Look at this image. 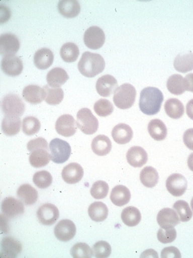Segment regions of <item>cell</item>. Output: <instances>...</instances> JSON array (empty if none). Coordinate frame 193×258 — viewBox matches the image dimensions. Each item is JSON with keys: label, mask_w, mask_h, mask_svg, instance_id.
I'll return each instance as SVG.
<instances>
[{"label": "cell", "mask_w": 193, "mask_h": 258, "mask_svg": "<svg viewBox=\"0 0 193 258\" xmlns=\"http://www.w3.org/2000/svg\"><path fill=\"white\" fill-rule=\"evenodd\" d=\"M76 125L84 134L92 135L98 130L99 121L89 109L84 108L76 114Z\"/></svg>", "instance_id": "obj_5"}, {"label": "cell", "mask_w": 193, "mask_h": 258, "mask_svg": "<svg viewBox=\"0 0 193 258\" xmlns=\"http://www.w3.org/2000/svg\"><path fill=\"white\" fill-rule=\"evenodd\" d=\"M83 39L84 44L90 49H100L105 43L106 35L102 28L93 26L84 32Z\"/></svg>", "instance_id": "obj_7"}, {"label": "cell", "mask_w": 193, "mask_h": 258, "mask_svg": "<svg viewBox=\"0 0 193 258\" xmlns=\"http://www.w3.org/2000/svg\"><path fill=\"white\" fill-rule=\"evenodd\" d=\"M183 141L187 148L193 151V128H189L183 135Z\"/></svg>", "instance_id": "obj_49"}, {"label": "cell", "mask_w": 193, "mask_h": 258, "mask_svg": "<svg viewBox=\"0 0 193 258\" xmlns=\"http://www.w3.org/2000/svg\"><path fill=\"white\" fill-rule=\"evenodd\" d=\"M136 90L132 84H124L114 93V102L118 108L126 110L131 108L136 101Z\"/></svg>", "instance_id": "obj_3"}, {"label": "cell", "mask_w": 193, "mask_h": 258, "mask_svg": "<svg viewBox=\"0 0 193 258\" xmlns=\"http://www.w3.org/2000/svg\"><path fill=\"white\" fill-rule=\"evenodd\" d=\"M33 182L38 188H47L52 184V175L46 170L37 171V172L34 173Z\"/></svg>", "instance_id": "obj_41"}, {"label": "cell", "mask_w": 193, "mask_h": 258, "mask_svg": "<svg viewBox=\"0 0 193 258\" xmlns=\"http://www.w3.org/2000/svg\"><path fill=\"white\" fill-rule=\"evenodd\" d=\"M51 159V155L45 149H37L32 151L29 157L30 165L35 168L46 166Z\"/></svg>", "instance_id": "obj_28"}, {"label": "cell", "mask_w": 193, "mask_h": 258, "mask_svg": "<svg viewBox=\"0 0 193 258\" xmlns=\"http://www.w3.org/2000/svg\"><path fill=\"white\" fill-rule=\"evenodd\" d=\"M22 244L15 238L6 237L2 240L0 251L1 257L16 258L22 253Z\"/></svg>", "instance_id": "obj_16"}, {"label": "cell", "mask_w": 193, "mask_h": 258, "mask_svg": "<svg viewBox=\"0 0 193 258\" xmlns=\"http://www.w3.org/2000/svg\"><path fill=\"white\" fill-rule=\"evenodd\" d=\"M17 196L26 206L34 205L38 199V191L28 183H24L18 187Z\"/></svg>", "instance_id": "obj_25"}, {"label": "cell", "mask_w": 193, "mask_h": 258, "mask_svg": "<svg viewBox=\"0 0 193 258\" xmlns=\"http://www.w3.org/2000/svg\"><path fill=\"white\" fill-rule=\"evenodd\" d=\"M24 206L22 201L14 197H7L2 203V212L8 219L19 217L24 213Z\"/></svg>", "instance_id": "obj_12"}, {"label": "cell", "mask_w": 193, "mask_h": 258, "mask_svg": "<svg viewBox=\"0 0 193 258\" xmlns=\"http://www.w3.org/2000/svg\"><path fill=\"white\" fill-rule=\"evenodd\" d=\"M164 96L158 88L148 87L140 93L139 106L144 114L152 116L160 112Z\"/></svg>", "instance_id": "obj_1"}, {"label": "cell", "mask_w": 193, "mask_h": 258, "mask_svg": "<svg viewBox=\"0 0 193 258\" xmlns=\"http://www.w3.org/2000/svg\"><path fill=\"white\" fill-rule=\"evenodd\" d=\"M44 90L46 92L45 101L49 105H57L62 102L64 98V92L60 88H53L45 86Z\"/></svg>", "instance_id": "obj_38"}, {"label": "cell", "mask_w": 193, "mask_h": 258, "mask_svg": "<svg viewBox=\"0 0 193 258\" xmlns=\"http://www.w3.org/2000/svg\"><path fill=\"white\" fill-rule=\"evenodd\" d=\"M177 233L174 227L164 229L160 228L157 233L158 241L162 243H170L176 239Z\"/></svg>", "instance_id": "obj_46"}, {"label": "cell", "mask_w": 193, "mask_h": 258, "mask_svg": "<svg viewBox=\"0 0 193 258\" xmlns=\"http://www.w3.org/2000/svg\"><path fill=\"white\" fill-rule=\"evenodd\" d=\"M190 206H191V208H192V209L193 211V198H192V200H191Z\"/></svg>", "instance_id": "obj_53"}, {"label": "cell", "mask_w": 193, "mask_h": 258, "mask_svg": "<svg viewBox=\"0 0 193 258\" xmlns=\"http://www.w3.org/2000/svg\"><path fill=\"white\" fill-rule=\"evenodd\" d=\"M109 185L104 181H96L90 188V195L94 199H104L108 196Z\"/></svg>", "instance_id": "obj_44"}, {"label": "cell", "mask_w": 193, "mask_h": 258, "mask_svg": "<svg viewBox=\"0 0 193 258\" xmlns=\"http://www.w3.org/2000/svg\"><path fill=\"white\" fill-rule=\"evenodd\" d=\"M76 231V226L70 220L60 221L54 229V235L59 241L66 242L73 239Z\"/></svg>", "instance_id": "obj_11"}, {"label": "cell", "mask_w": 193, "mask_h": 258, "mask_svg": "<svg viewBox=\"0 0 193 258\" xmlns=\"http://www.w3.org/2000/svg\"><path fill=\"white\" fill-rule=\"evenodd\" d=\"M108 208L102 202H94L88 209V216L92 221L102 222L108 218Z\"/></svg>", "instance_id": "obj_31"}, {"label": "cell", "mask_w": 193, "mask_h": 258, "mask_svg": "<svg viewBox=\"0 0 193 258\" xmlns=\"http://www.w3.org/2000/svg\"><path fill=\"white\" fill-rule=\"evenodd\" d=\"M20 46V40L15 34L5 33L0 36V53L2 56L15 55Z\"/></svg>", "instance_id": "obj_10"}, {"label": "cell", "mask_w": 193, "mask_h": 258, "mask_svg": "<svg viewBox=\"0 0 193 258\" xmlns=\"http://www.w3.org/2000/svg\"><path fill=\"white\" fill-rule=\"evenodd\" d=\"M58 10L64 18H73L79 14L80 5L76 0H62L58 4Z\"/></svg>", "instance_id": "obj_23"}, {"label": "cell", "mask_w": 193, "mask_h": 258, "mask_svg": "<svg viewBox=\"0 0 193 258\" xmlns=\"http://www.w3.org/2000/svg\"><path fill=\"white\" fill-rule=\"evenodd\" d=\"M187 163H188V168L190 169L191 171H193V153L189 155Z\"/></svg>", "instance_id": "obj_52"}, {"label": "cell", "mask_w": 193, "mask_h": 258, "mask_svg": "<svg viewBox=\"0 0 193 258\" xmlns=\"http://www.w3.org/2000/svg\"><path fill=\"white\" fill-rule=\"evenodd\" d=\"M22 126V121L20 117L6 116L2 123V132L7 136L12 137L20 132Z\"/></svg>", "instance_id": "obj_30"}, {"label": "cell", "mask_w": 193, "mask_h": 258, "mask_svg": "<svg viewBox=\"0 0 193 258\" xmlns=\"http://www.w3.org/2000/svg\"><path fill=\"white\" fill-rule=\"evenodd\" d=\"M127 161L129 164L134 167H141L148 161V154L142 147L134 146L131 147L126 154Z\"/></svg>", "instance_id": "obj_20"}, {"label": "cell", "mask_w": 193, "mask_h": 258, "mask_svg": "<svg viewBox=\"0 0 193 258\" xmlns=\"http://www.w3.org/2000/svg\"><path fill=\"white\" fill-rule=\"evenodd\" d=\"M188 185L186 177L180 173H173L166 179L167 190L174 197H179L185 193Z\"/></svg>", "instance_id": "obj_9"}, {"label": "cell", "mask_w": 193, "mask_h": 258, "mask_svg": "<svg viewBox=\"0 0 193 258\" xmlns=\"http://www.w3.org/2000/svg\"><path fill=\"white\" fill-rule=\"evenodd\" d=\"M70 255L74 258H90L93 255V251L87 244L78 243L70 249Z\"/></svg>", "instance_id": "obj_42"}, {"label": "cell", "mask_w": 193, "mask_h": 258, "mask_svg": "<svg viewBox=\"0 0 193 258\" xmlns=\"http://www.w3.org/2000/svg\"><path fill=\"white\" fill-rule=\"evenodd\" d=\"M110 199L112 203L118 207L127 205L131 199L130 189L123 185H116L112 189Z\"/></svg>", "instance_id": "obj_24"}, {"label": "cell", "mask_w": 193, "mask_h": 258, "mask_svg": "<svg viewBox=\"0 0 193 258\" xmlns=\"http://www.w3.org/2000/svg\"><path fill=\"white\" fill-rule=\"evenodd\" d=\"M36 215L40 223L43 225L50 226L57 221L60 214L58 208L55 205L46 203L40 206Z\"/></svg>", "instance_id": "obj_8"}, {"label": "cell", "mask_w": 193, "mask_h": 258, "mask_svg": "<svg viewBox=\"0 0 193 258\" xmlns=\"http://www.w3.org/2000/svg\"><path fill=\"white\" fill-rule=\"evenodd\" d=\"M25 104L18 95L10 94L4 96L2 101V109L7 116L20 117L25 111Z\"/></svg>", "instance_id": "obj_4"}, {"label": "cell", "mask_w": 193, "mask_h": 258, "mask_svg": "<svg viewBox=\"0 0 193 258\" xmlns=\"http://www.w3.org/2000/svg\"><path fill=\"white\" fill-rule=\"evenodd\" d=\"M92 251L93 255L96 258H106L111 255L112 247L108 242L100 241L92 246Z\"/></svg>", "instance_id": "obj_45"}, {"label": "cell", "mask_w": 193, "mask_h": 258, "mask_svg": "<svg viewBox=\"0 0 193 258\" xmlns=\"http://www.w3.org/2000/svg\"><path fill=\"white\" fill-rule=\"evenodd\" d=\"M40 127L41 124L40 120L36 117H26L22 122V131L28 136H32L39 132Z\"/></svg>", "instance_id": "obj_39"}, {"label": "cell", "mask_w": 193, "mask_h": 258, "mask_svg": "<svg viewBox=\"0 0 193 258\" xmlns=\"http://www.w3.org/2000/svg\"><path fill=\"white\" fill-rule=\"evenodd\" d=\"M141 183L144 186L154 187L156 186L159 180V175L156 169L153 167L147 166L141 171L140 175Z\"/></svg>", "instance_id": "obj_33"}, {"label": "cell", "mask_w": 193, "mask_h": 258, "mask_svg": "<svg viewBox=\"0 0 193 258\" xmlns=\"http://www.w3.org/2000/svg\"><path fill=\"white\" fill-rule=\"evenodd\" d=\"M112 144L108 137L100 135L94 137L91 143L92 151L99 156H105L112 150Z\"/></svg>", "instance_id": "obj_27"}, {"label": "cell", "mask_w": 193, "mask_h": 258, "mask_svg": "<svg viewBox=\"0 0 193 258\" xmlns=\"http://www.w3.org/2000/svg\"><path fill=\"white\" fill-rule=\"evenodd\" d=\"M148 131L151 137L158 141L164 140L168 133L166 124L160 119L151 120L148 125Z\"/></svg>", "instance_id": "obj_29"}, {"label": "cell", "mask_w": 193, "mask_h": 258, "mask_svg": "<svg viewBox=\"0 0 193 258\" xmlns=\"http://www.w3.org/2000/svg\"><path fill=\"white\" fill-rule=\"evenodd\" d=\"M166 86L171 94L176 95V96L184 94L186 90L184 78L179 74L171 76L167 81Z\"/></svg>", "instance_id": "obj_37"}, {"label": "cell", "mask_w": 193, "mask_h": 258, "mask_svg": "<svg viewBox=\"0 0 193 258\" xmlns=\"http://www.w3.org/2000/svg\"><path fill=\"white\" fill-rule=\"evenodd\" d=\"M186 109L187 116L193 120V99L189 101L186 104Z\"/></svg>", "instance_id": "obj_51"}, {"label": "cell", "mask_w": 193, "mask_h": 258, "mask_svg": "<svg viewBox=\"0 0 193 258\" xmlns=\"http://www.w3.org/2000/svg\"><path fill=\"white\" fill-rule=\"evenodd\" d=\"M112 135L115 142L124 145L132 140L134 132L129 125L120 123L113 128Z\"/></svg>", "instance_id": "obj_21"}, {"label": "cell", "mask_w": 193, "mask_h": 258, "mask_svg": "<svg viewBox=\"0 0 193 258\" xmlns=\"http://www.w3.org/2000/svg\"><path fill=\"white\" fill-rule=\"evenodd\" d=\"M84 171L81 165L76 163H71L66 165L62 169V177L66 183L74 184L81 180Z\"/></svg>", "instance_id": "obj_18"}, {"label": "cell", "mask_w": 193, "mask_h": 258, "mask_svg": "<svg viewBox=\"0 0 193 258\" xmlns=\"http://www.w3.org/2000/svg\"><path fill=\"white\" fill-rule=\"evenodd\" d=\"M23 62L15 55L4 56L2 60V70L8 76H20L23 71Z\"/></svg>", "instance_id": "obj_14"}, {"label": "cell", "mask_w": 193, "mask_h": 258, "mask_svg": "<svg viewBox=\"0 0 193 258\" xmlns=\"http://www.w3.org/2000/svg\"><path fill=\"white\" fill-rule=\"evenodd\" d=\"M93 108L96 114L102 117L110 116L114 109L112 102L106 99H100L94 103Z\"/></svg>", "instance_id": "obj_43"}, {"label": "cell", "mask_w": 193, "mask_h": 258, "mask_svg": "<svg viewBox=\"0 0 193 258\" xmlns=\"http://www.w3.org/2000/svg\"><path fill=\"white\" fill-rule=\"evenodd\" d=\"M60 54L64 62H75L79 56V49L73 42H66L60 48Z\"/></svg>", "instance_id": "obj_35"}, {"label": "cell", "mask_w": 193, "mask_h": 258, "mask_svg": "<svg viewBox=\"0 0 193 258\" xmlns=\"http://www.w3.org/2000/svg\"><path fill=\"white\" fill-rule=\"evenodd\" d=\"M51 159L55 163H63L69 159L71 147L69 143L60 139H54L49 144Z\"/></svg>", "instance_id": "obj_6"}, {"label": "cell", "mask_w": 193, "mask_h": 258, "mask_svg": "<svg viewBox=\"0 0 193 258\" xmlns=\"http://www.w3.org/2000/svg\"><path fill=\"white\" fill-rule=\"evenodd\" d=\"M164 110L166 114L173 119L180 118L184 113L182 103L176 98H171L165 102Z\"/></svg>", "instance_id": "obj_32"}, {"label": "cell", "mask_w": 193, "mask_h": 258, "mask_svg": "<svg viewBox=\"0 0 193 258\" xmlns=\"http://www.w3.org/2000/svg\"><path fill=\"white\" fill-rule=\"evenodd\" d=\"M48 143L45 139L42 137L32 139L27 144L28 150L30 153L37 149H45L48 150Z\"/></svg>", "instance_id": "obj_47"}, {"label": "cell", "mask_w": 193, "mask_h": 258, "mask_svg": "<svg viewBox=\"0 0 193 258\" xmlns=\"http://www.w3.org/2000/svg\"><path fill=\"white\" fill-rule=\"evenodd\" d=\"M54 61L53 52L47 48H42L36 52L34 62L39 70H45L52 66Z\"/></svg>", "instance_id": "obj_22"}, {"label": "cell", "mask_w": 193, "mask_h": 258, "mask_svg": "<svg viewBox=\"0 0 193 258\" xmlns=\"http://www.w3.org/2000/svg\"><path fill=\"white\" fill-rule=\"evenodd\" d=\"M22 96L30 104H38L45 100L46 92L37 85H29L24 88Z\"/></svg>", "instance_id": "obj_19"}, {"label": "cell", "mask_w": 193, "mask_h": 258, "mask_svg": "<svg viewBox=\"0 0 193 258\" xmlns=\"http://www.w3.org/2000/svg\"><path fill=\"white\" fill-rule=\"evenodd\" d=\"M161 257L163 258H180L181 253L176 247H174V246H171V247H167L163 249L162 252H161Z\"/></svg>", "instance_id": "obj_48"}, {"label": "cell", "mask_w": 193, "mask_h": 258, "mask_svg": "<svg viewBox=\"0 0 193 258\" xmlns=\"http://www.w3.org/2000/svg\"><path fill=\"white\" fill-rule=\"evenodd\" d=\"M67 73L64 69L55 68L50 70L46 76V81L50 88H60L68 80Z\"/></svg>", "instance_id": "obj_26"}, {"label": "cell", "mask_w": 193, "mask_h": 258, "mask_svg": "<svg viewBox=\"0 0 193 258\" xmlns=\"http://www.w3.org/2000/svg\"><path fill=\"white\" fill-rule=\"evenodd\" d=\"M55 129L61 136L72 137L76 132V122L71 115H62L56 120Z\"/></svg>", "instance_id": "obj_13"}, {"label": "cell", "mask_w": 193, "mask_h": 258, "mask_svg": "<svg viewBox=\"0 0 193 258\" xmlns=\"http://www.w3.org/2000/svg\"><path fill=\"white\" fill-rule=\"evenodd\" d=\"M186 90L193 92V74H189L184 78Z\"/></svg>", "instance_id": "obj_50"}, {"label": "cell", "mask_w": 193, "mask_h": 258, "mask_svg": "<svg viewBox=\"0 0 193 258\" xmlns=\"http://www.w3.org/2000/svg\"><path fill=\"white\" fill-rule=\"evenodd\" d=\"M121 217L125 225L128 227L138 225L142 219L140 210L134 207H126L123 210Z\"/></svg>", "instance_id": "obj_34"}, {"label": "cell", "mask_w": 193, "mask_h": 258, "mask_svg": "<svg viewBox=\"0 0 193 258\" xmlns=\"http://www.w3.org/2000/svg\"><path fill=\"white\" fill-rule=\"evenodd\" d=\"M106 62L100 54L84 52L78 63L80 74L86 78H94L104 72Z\"/></svg>", "instance_id": "obj_2"}, {"label": "cell", "mask_w": 193, "mask_h": 258, "mask_svg": "<svg viewBox=\"0 0 193 258\" xmlns=\"http://www.w3.org/2000/svg\"><path fill=\"white\" fill-rule=\"evenodd\" d=\"M118 88V81L111 75H105L99 78L96 83V90L102 97H109Z\"/></svg>", "instance_id": "obj_15"}, {"label": "cell", "mask_w": 193, "mask_h": 258, "mask_svg": "<svg viewBox=\"0 0 193 258\" xmlns=\"http://www.w3.org/2000/svg\"><path fill=\"white\" fill-rule=\"evenodd\" d=\"M178 215L174 210L164 208L159 211L157 215V222L162 229H171L180 223Z\"/></svg>", "instance_id": "obj_17"}, {"label": "cell", "mask_w": 193, "mask_h": 258, "mask_svg": "<svg viewBox=\"0 0 193 258\" xmlns=\"http://www.w3.org/2000/svg\"><path fill=\"white\" fill-rule=\"evenodd\" d=\"M174 68L180 73H186L193 70V54H180L175 58Z\"/></svg>", "instance_id": "obj_36"}, {"label": "cell", "mask_w": 193, "mask_h": 258, "mask_svg": "<svg viewBox=\"0 0 193 258\" xmlns=\"http://www.w3.org/2000/svg\"><path fill=\"white\" fill-rule=\"evenodd\" d=\"M173 209L176 211L180 217V221L188 222L192 219L193 215L192 210L186 201L180 200L176 202L173 205Z\"/></svg>", "instance_id": "obj_40"}]
</instances>
